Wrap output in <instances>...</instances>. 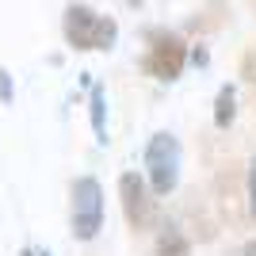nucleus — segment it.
Instances as JSON below:
<instances>
[{
  "mask_svg": "<svg viewBox=\"0 0 256 256\" xmlns=\"http://www.w3.org/2000/svg\"><path fill=\"white\" fill-rule=\"evenodd\" d=\"M234 115H237V92H234V84H222L218 88V100H214V126H230L234 122Z\"/></svg>",
  "mask_w": 256,
  "mask_h": 256,
  "instance_id": "obj_6",
  "label": "nucleus"
},
{
  "mask_svg": "<svg viewBox=\"0 0 256 256\" xmlns=\"http://www.w3.org/2000/svg\"><path fill=\"white\" fill-rule=\"evenodd\" d=\"M118 195H122V210H126L130 226H150L153 222V199H150V188L138 172H122L118 180Z\"/></svg>",
  "mask_w": 256,
  "mask_h": 256,
  "instance_id": "obj_5",
  "label": "nucleus"
},
{
  "mask_svg": "<svg viewBox=\"0 0 256 256\" xmlns=\"http://www.w3.org/2000/svg\"><path fill=\"white\" fill-rule=\"evenodd\" d=\"M38 256H50V252H38Z\"/></svg>",
  "mask_w": 256,
  "mask_h": 256,
  "instance_id": "obj_13",
  "label": "nucleus"
},
{
  "mask_svg": "<svg viewBox=\"0 0 256 256\" xmlns=\"http://www.w3.org/2000/svg\"><path fill=\"white\" fill-rule=\"evenodd\" d=\"M92 130H96V142H107V130H104V88H92Z\"/></svg>",
  "mask_w": 256,
  "mask_h": 256,
  "instance_id": "obj_8",
  "label": "nucleus"
},
{
  "mask_svg": "<svg viewBox=\"0 0 256 256\" xmlns=\"http://www.w3.org/2000/svg\"><path fill=\"white\" fill-rule=\"evenodd\" d=\"M157 256H192V248H188V241H184V234L176 230V226H164V230H160Z\"/></svg>",
  "mask_w": 256,
  "mask_h": 256,
  "instance_id": "obj_7",
  "label": "nucleus"
},
{
  "mask_svg": "<svg viewBox=\"0 0 256 256\" xmlns=\"http://www.w3.org/2000/svg\"><path fill=\"white\" fill-rule=\"evenodd\" d=\"M130 4H142V0H130Z\"/></svg>",
  "mask_w": 256,
  "mask_h": 256,
  "instance_id": "obj_12",
  "label": "nucleus"
},
{
  "mask_svg": "<svg viewBox=\"0 0 256 256\" xmlns=\"http://www.w3.org/2000/svg\"><path fill=\"white\" fill-rule=\"evenodd\" d=\"M184 62H188V46L176 34H153V46L146 54V69L157 80H176L184 73Z\"/></svg>",
  "mask_w": 256,
  "mask_h": 256,
  "instance_id": "obj_4",
  "label": "nucleus"
},
{
  "mask_svg": "<svg viewBox=\"0 0 256 256\" xmlns=\"http://www.w3.org/2000/svg\"><path fill=\"white\" fill-rule=\"evenodd\" d=\"M65 38L73 50H111L118 38V23L84 4H73L65 12Z\"/></svg>",
  "mask_w": 256,
  "mask_h": 256,
  "instance_id": "obj_1",
  "label": "nucleus"
},
{
  "mask_svg": "<svg viewBox=\"0 0 256 256\" xmlns=\"http://www.w3.org/2000/svg\"><path fill=\"white\" fill-rule=\"evenodd\" d=\"M0 100H4V104L12 100V76H8V69H0Z\"/></svg>",
  "mask_w": 256,
  "mask_h": 256,
  "instance_id": "obj_10",
  "label": "nucleus"
},
{
  "mask_svg": "<svg viewBox=\"0 0 256 256\" xmlns=\"http://www.w3.org/2000/svg\"><path fill=\"white\" fill-rule=\"evenodd\" d=\"M248 199H252V218H256V157L248 160Z\"/></svg>",
  "mask_w": 256,
  "mask_h": 256,
  "instance_id": "obj_9",
  "label": "nucleus"
},
{
  "mask_svg": "<svg viewBox=\"0 0 256 256\" xmlns=\"http://www.w3.org/2000/svg\"><path fill=\"white\" fill-rule=\"evenodd\" d=\"M69 222H73V237L76 241H92L104 226V188L92 176H80L73 184V210H69Z\"/></svg>",
  "mask_w": 256,
  "mask_h": 256,
  "instance_id": "obj_3",
  "label": "nucleus"
},
{
  "mask_svg": "<svg viewBox=\"0 0 256 256\" xmlns=\"http://www.w3.org/2000/svg\"><path fill=\"white\" fill-rule=\"evenodd\" d=\"M192 62H195V65H206V50H203V46H195V54H192Z\"/></svg>",
  "mask_w": 256,
  "mask_h": 256,
  "instance_id": "obj_11",
  "label": "nucleus"
},
{
  "mask_svg": "<svg viewBox=\"0 0 256 256\" xmlns=\"http://www.w3.org/2000/svg\"><path fill=\"white\" fill-rule=\"evenodd\" d=\"M180 160H184V150L168 130H160V134L150 138V146H146V176H150L153 195L176 192V184H180Z\"/></svg>",
  "mask_w": 256,
  "mask_h": 256,
  "instance_id": "obj_2",
  "label": "nucleus"
}]
</instances>
